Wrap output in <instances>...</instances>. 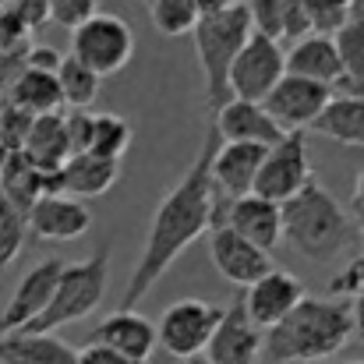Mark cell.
Here are the masks:
<instances>
[{
    "mask_svg": "<svg viewBox=\"0 0 364 364\" xmlns=\"http://www.w3.org/2000/svg\"><path fill=\"white\" fill-rule=\"evenodd\" d=\"M216 145H220V134H216V127H209L202 138V149L191 159V166L184 170V177L156 205L141 255H138V265L131 269V279L124 287L117 311H134L149 297V290L166 276V269L202 234H209V227L216 220V205H220L213 177H209V163H213Z\"/></svg>",
    "mask_w": 364,
    "mask_h": 364,
    "instance_id": "cell-1",
    "label": "cell"
},
{
    "mask_svg": "<svg viewBox=\"0 0 364 364\" xmlns=\"http://www.w3.org/2000/svg\"><path fill=\"white\" fill-rule=\"evenodd\" d=\"M350 340V301L304 297L279 326L262 333V350L272 364H311L340 354Z\"/></svg>",
    "mask_w": 364,
    "mask_h": 364,
    "instance_id": "cell-2",
    "label": "cell"
},
{
    "mask_svg": "<svg viewBox=\"0 0 364 364\" xmlns=\"http://www.w3.org/2000/svg\"><path fill=\"white\" fill-rule=\"evenodd\" d=\"M279 220L283 241L308 262H333L358 241L354 216L318 181H308L290 202H283Z\"/></svg>",
    "mask_w": 364,
    "mask_h": 364,
    "instance_id": "cell-3",
    "label": "cell"
},
{
    "mask_svg": "<svg viewBox=\"0 0 364 364\" xmlns=\"http://www.w3.org/2000/svg\"><path fill=\"white\" fill-rule=\"evenodd\" d=\"M110 244H103L100 251H92L82 262H64V272L57 279V290L50 297V304L43 308V315L36 322H28L21 333H57L60 326L82 322L89 318L110 287Z\"/></svg>",
    "mask_w": 364,
    "mask_h": 364,
    "instance_id": "cell-4",
    "label": "cell"
},
{
    "mask_svg": "<svg viewBox=\"0 0 364 364\" xmlns=\"http://www.w3.org/2000/svg\"><path fill=\"white\" fill-rule=\"evenodd\" d=\"M195 53H198V64H202V82H205V107L209 114H216L223 103H230V68L241 53V46L251 36V18H247V7L234 4L230 11L223 14H213V18H198L195 25Z\"/></svg>",
    "mask_w": 364,
    "mask_h": 364,
    "instance_id": "cell-5",
    "label": "cell"
},
{
    "mask_svg": "<svg viewBox=\"0 0 364 364\" xmlns=\"http://www.w3.org/2000/svg\"><path fill=\"white\" fill-rule=\"evenodd\" d=\"M78 64H85L96 78L121 75L134 57V32L121 14L96 11L71 32V53Z\"/></svg>",
    "mask_w": 364,
    "mask_h": 364,
    "instance_id": "cell-6",
    "label": "cell"
},
{
    "mask_svg": "<svg viewBox=\"0 0 364 364\" xmlns=\"http://www.w3.org/2000/svg\"><path fill=\"white\" fill-rule=\"evenodd\" d=\"M311 181V159H308V138L304 131H287L272 149H265V159L258 166L251 195L283 205L290 202L304 184Z\"/></svg>",
    "mask_w": 364,
    "mask_h": 364,
    "instance_id": "cell-7",
    "label": "cell"
},
{
    "mask_svg": "<svg viewBox=\"0 0 364 364\" xmlns=\"http://www.w3.org/2000/svg\"><path fill=\"white\" fill-rule=\"evenodd\" d=\"M220 315L223 308L202 301V297H184V301H173L163 315H159V326H156V347H163L170 358H181V361H191V358H202L213 329L220 326Z\"/></svg>",
    "mask_w": 364,
    "mask_h": 364,
    "instance_id": "cell-8",
    "label": "cell"
},
{
    "mask_svg": "<svg viewBox=\"0 0 364 364\" xmlns=\"http://www.w3.org/2000/svg\"><path fill=\"white\" fill-rule=\"evenodd\" d=\"M287 75L283 68V46L265 39V36H247V43L241 46L234 68H230V100H244V103H262L276 82Z\"/></svg>",
    "mask_w": 364,
    "mask_h": 364,
    "instance_id": "cell-9",
    "label": "cell"
},
{
    "mask_svg": "<svg viewBox=\"0 0 364 364\" xmlns=\"http://www.w3.org/2000/svg\"><path fill=\"white\" fill-rule=\"evenodd\" d=\"M329 103H333L329 85H318V82H308L297 75H283L276 82V89L262 100V110L276 121L279 131H308Z\"/></svg>",
    "mask_w": 364,
    "mask_h": 364,
    "instance_id": "cell-10",
    "label": "cell"
},
{
    "mask_svg": "<svg viewBox=\"0 0 364 364\" xmlns=\"http://www.w3.org/2000/svg\"><path fill=\"white\" fill-rule=\"evenodd\" d=\"M304 297H308L304 283H301L294 272L272 265L262 279H255L251 287H244L241 304H244V315L251 318V326L265 333V329L279 326Z\"/></svg>",
    "mask_w": 364,
    "mask_h": 364,
    "instance_id": "cell-11",
    "label": "cell"
},
{
    "mask_svg": "<svg viewBox=\"0 0 364 364\" xmlns=\"http://www.w3.org/2000/svg\"><path fill=\"white\" fill-rule=\"evenodd\" d=\"M64 272V258H46V262H36L14 287L11 301L4 304L0 311V336L7 333H21L28 322H36L43 315V308L50 304L53 290H57V279Z\"/></svg>",
    "mask_w": 364,
    "mask_h": 364,
    "instance_id": "cell-12",
    "label": "cell"
},
{
    "mask_svg": "<svg viewBox=\"0 0 364 364\" xmlns=\"http://www.w3.org/2000/svg\"><path fill=\"white\" fill-rule=\"evenodd\" d=\"M216 223L230 227L237 237H244V241L255 244V247H262L265 255L283 241L279 205H272V202H265L258 195H244V198H234V202H220L213 227Z\"/></svg>",
    "mask_w": 364,
    "mask_h": 364,
    "instance_id": "cell-13",
    "label": "cell"
},
{
    "mask_svg": "<svg viewBox=\"0 0 364 364\" xmlns=\"http://www.w3.org/2000/svg\"><path fill=\"white\" fill-rule=\"evenodd\" d=\"M25 223L36 241H78L92 230V213L71 195H43L25 213Z\"/></svg>",
    "mask_w": 364,
    "mask_h": 364,
    "instance_id": "cell-14",
    "label": "cell"
},
{
    "mask_svg": "<svg viewBox=\"0 0 364 364\" xmlns=\"http://www.w3.org/2000/svg\"><path fill=\"white\" fill-rule=\"evenodd\" d=\"M258 354H262V329L251 326L241 297H234V304L223 308L220 326L213 329L202 358L209 364H255Z\"/></svg>",
    "mask_w": 364,
    "mask_h": 364,
    "instance_id": "cell-15",
    "label": "cell"
},
{
    "mask_svg": "<svg viewBox=\"0 0 364 364\" xmlns=\"http://www.w3.org/2000/svg\"><path fill=\"white\" fill-rule=\"evenodd\" d=\"M209 258L220 269V276L237 283V287H251L255 279H262L276 265L272 255H265L262 247L247 244L230 227H223V223L209 227Z\"/></svg>",
    "mask_w": 364,
    "mask_h": 364,
    "instance_id": "cell-16",
    "label": "cell"
},
{
    "mask_svg": "<svg viewBox=\"0 0 364 364\" xmlns=\"http://www.w3.org/2000/svg\"><path fill=\"white\" fill-rule=\"evenodd\" d=\"M262 159H265V149L262 145L220 141L216 152H213V163H209V177H213L216 198L220 202H234V198L251 195Z\"/></svg>",
    "mask_w": 364,
    "mask_h": 364,
    "instance_id": "cell-17",
    "label": "cell"
},
{
    "mask_svg": "<svg viewBox=\"0 0 364 364\" xmlns=\"http://www.w3.org/2000/svg\"><path fill=\"white\" fill-rule=\"evenodd\" d=\"M85 343L107 347L134 364H149V358L156 354V326L138 311H114L89 333Z\"/></svg>",
    "mask_w": 364,
    "mask_h": 364,
    "instance_id": "cell-18",
    "label": "cell"
},
{
    "mask_svg": "<svg viewBox=\"0 0 364 364\" xmlns=\"http://www.w3.org/2000/svg\"><path fill=\"white\" fill-rule=\"evenodd\" d=\"M121 177V163L100 159L92 152H75L60 163L57 177H53V191L57 195H71V198H96L107 195Z\"/></svg>",
    "mask_w": 364,
    "mask_h": 364,
    "instance_id": "cell-19",
    "label": "cell"
},
{
    "mask_svg": "<svg viewBox=\"0 0 364 364\" xmlns=\"http://www.w3.org/2000/svg\"><path fill=\"white\" fill-rule=\"evenodd\" d=\"M213 127H216L220 141H244V145H262V149H272L287 134L262 110V103H244V100L223 103L216 110V124Z\"/></svg>",
    "mask_w": 364,
    "mask_h": 364,
    "instance_id": "cell-20",
    "label": "cell"
},
{
    "mask_svg": "<svg viewBox=\"0 0 364 364\" xmlns=\"http://www.w3.org/2000/svg\"><path fill=\"white\" fill-rule=\"evenodd\" d=\"M283 68H287V75H297V78H308V82H318L329 89L343 82V68H340L333 36H315V32L301 36L283 53Z\"/></svg>",
    "mask_w": 364,
    "mask_h": 364,
    "instance_id": "cell-21",
    "label": "cell"
},
{
    "mask_svg": "<svg viewBox=\"0 0 364 364\" xmlns=\"http://www.w3.org/2000/svg\"><path fill=\"white\" fill-rule=\"evenodd\" d=\"M53 177L57 173L39 170L25 152H11L7 163H4V173H0V195L11 205H18L21 213H28L43 195H57L53 191Z\"/></svg>",
    "mask_w": 364,
    "mask_h": 364,
    "instance_id": "cell-22",
    "label": "cell"
},
{
    "mask_svg": "<svg viewBox=\"0 0 364 364\" xmlns=\"http://www.w3.org/2000/svg\"><path fill=\"white\" fill-rule=\"evenodd\" d=\"M78 350L53 333H7L0 336V364H75Z\"/></svg>",
    "mask_w": 364,
    "mask_h": 364,
    "instance_id": "cell-23",
    "label": "cell"
},
{
    "mask_svg": "<svg viewBox=\"0 0 364 364\" xmlns=\"http://www.w3.org/2000/svg\"><path fill=\"white\" fill-rule=\"evenodd\" d=\"M39 170L46 173H57L60 163L71 156V145H68V131H64V114H46V117H36L21 149Z\"/></svg>",
    "mask_w": 364,
    "mask_h": 364,
    "instance_id": "cell-24",
    "label": "cell"
},
{
    "mask_svg": "<svg viewBox=\"0 0 364 364\" xmlns=\"http://www.w3.org/2000/svg\"><path fill=\"white\" fill-rule=\"evenodd\" d=\"M7 103H14L18 110H25V114H32V117L60 114V107H64V103H60L57 75L21 68V71L7 82Z\"/></svg>",
    "mask_w": 364,
    "mask_h": 364,
    "instance_id": "cell-25",
    "label": "cell"
},
{
    "mask_svg": "<svg viewBox=\"0 0 364 364\" xmlns=\"http://www.w3.org/2000/svg\"><path fill=\"white\" fill-rule=\"evenodd\" d=\"M311 131L326 134L329 141L364 149V96H333V103L311 124Z\"/></svg>",
    "mask_w": 364,
    "mask_h": 364,
    "instance_id": "cell-26",
    "label": "cell"
},
{
    "mask_svg": "<svg viewBox=\"0 0 364 364\" xmlns=\"http://www.w3.org/2000/svg\"><path fill=\"white\" fill-rule=\"evenodd\" d=\"M336 57L343 68V82L347 92L343 96H364V14H354L336 36Z\"/></svg>",
    "mask_w": 364,
    "mask_h": 364,
    "instance_id": "cell-27",
    "label": "cell"
},
{
    "mask_svg": "<svg viewBox=\"0 0 364 364\" xmlns=\"http://www.w3.org/2000/svg\"><path fill=\"white\" fill-rule=\"evenodd\" d=\"M100 85L103 78H96L85 64H78L75 57H64L57 68V89H60V103L71 110H89L100 100Z\"/></svg>",
    "mask_w": 364,
    "mask_h": 364,
    "instance_id": "cell-28",
    "label": "cell"
},
{
    "mask_svg": "<svg viewBox=\"0 0 364 364\" xmlns=\"http://www.w3.org/2000/svg\"><path fill=\"white\" fill-rule=\"evenodd\" d=\"M134 141V131L131 124L117 117V114H92V134H89V149L92 156L100 159H110V163H121L124 152L131 149Z\"/></svg>",
    "mask_w": 364,
    "mask_h": 364,
    "instance_id": "cell-29",
    "label": "cell"
},
{
    "mask_svg": "<svg viewBox=\"0 0 364 364\" xmlns=\"http://www.w3.org/2000/svg\"><path fill=\"white\" fill-rule=\"evenodd\" d=\"M149 18H152V28L159 36H188L195 32L198 25V7L195 0H152L149 4Z\"/></svg>",
    "mask_w": 364,
    "mask_h": 364,
    "instance_id": "cell-30",
    "label": "cell"
},
{
    "mask_svg": "<svg viewBox=\"0 0 364 364\" xmlns=\"http://www.w3.org/2000/svg\"><path fill=\"white\" fill-rule=\"evenodd\" d=\"M354 18V0H304V21L315 36H336Z\"/></svg>",
    "mask_w": 364,
    "mask_h": 364,
    "instance_id": "cell-31",
    "label": "cell"
},
{
    "mask_svg": "<svg viewBox=\"0 0 364 364\" xmlns=\"http://www.w3.org/2000/svg\"><path fill=\"white\" fill-rule=\"evenodd\" d=\"M25 241H28L25 213H21L18 205H11V202L0 195V269H7L11 262H18Z\"/></svg>",
    "mask_w": 364,
    "mask_h": 364,
    "instance_id": "cell-32",
    "label": "cell"
},
{
    "mask_svg": "<svg viewBox=\"0 0 364 364\" xmlns=\"http://www.w3.org/2000/svg\"><path fill=\"white\" fill-rule=\"evenodd\" d=\"M244 7H247L255 36L283 43V7H279V0H244Z\"/></svg>",
    "mask_w": 364,
    "mask_h": 364,
    "instance_id": "cell-33",
    "label": "cell"
},
{
    "mask_svg": "<svg viewBox=\"0 0 364 364\" xmlns=\"http://www.w3.org/2000/svg\"><path fill=\"white\" fill-rule=\"evenodd\" d=\"M103 0H46V18L68 32H75L85 18H92L100 11Z\"/></svg>",
    "mask_w": 364,
    "mask_h": 364,
    "instance_id": "cell-34",
    "label": "cell"
},
{
    "mask_svg": "<svg viewBox=\"0 0 364 364\" xmlns=\"http://www.w3.org/2000/svg\"><path fill=\"white\" fill-rule=\"evenodd\" d=\"M32 121H36L32 114L18 110V107L7 103V100H0V138H4V145H7L11 152L21 149V141H25V134H28Z\"/></svg>",
    "mask_w": 364,
    "mask_h": 364,
    "instance_id": "cell-35",
    "label": "cell"
},
{
    "mask_svg": "<svg viewBox=\"0 0 364 364\" xmlns=\"http://www.w3.org/2000/svg\"><path fill=\"white\" fill-rule=\"evenodd\" d=\"M329 297L343 301V297H364V255H358L347 269H340L329 279Z\"/></svg>",
    "mask_w": 364,
    "mask_h": 364,
    "instance_id": "cell-36",
    "label": "cell"
},
{
    "mask_svg": "<svg viewBox=\"0 0 364 364\" xmlns=\"http://www.w3.org/2000/svg\"><path fill=\"white\" fill-rule=\"evenodd\" d=\"M279 7H283V43H297L301 36H308L304 0H279Z\"/></svg>",
    "mask_w": 364,
    "mask_h": 364,
    "instance_id": "cell-37",
    "label": "cell"
},
{
    "mask_svg": "<svg viewBox=\"0 0 364 364\" xmlns=\"http://www.w3.org/2000/svg\"><path fill=\"white\" fill-rule=\"evenodd\" d=\"M75 364H134L121 358V354H114V350H107V347H96V343H85L82 350H78V361Z\"/></svg>",
    "mask_w": 364,
    "mask_h": 364,
    "instance_id": "cell-38",
    "label": "cell"
},
{
    "mask_svg": "<svg viewBox=\"0 0 364 364\" xmlns=\"http://www.w3.org/2000/svg\"><path fill=\"white\" fill-rule=\"evenodd\" d=\"M234 4H241V0H195V7H198V18H213V14H223V11H230Z\"/></svg>",
    "mask_w": 364,
    "mask_h": 364,
    "instance_id": "cell-39",
    "label": "cell"
},
{
    "mask_svg": "<svg viewBox=\"0 0 364 364\" xmlns=\"http://www.w3.org/2000/svg\"><path fill=\"white\" fill-rule=\"evenodd\" d=\"M350 329H354V336L364 343V297H354V301H350Z\"/></svg>",
    "mask_w": 364,
    "mask_h": 364,
    "instance_id": "cell-40",
    "label": "cell"
},
{
    "mask_svg": "<svg viewBox=\"0 0 364 364\" xmlns=\"http://www.w3.org/2000/svg\"><path fill=\"white\" fill-rule=\"evenodd\" d=\"M354 209L364 213V166L358 170V181H354Z\"/></svg>",
    "mask_w": 364,
    "mask_h": 364,
    "instance_id": "cell-41",
    "label": "cell"
},
{
    "mask_svg": "<svg viewBox=\"0 0 364 364\" xmlns=\"http://www.w3.org/2000/svg\"><path fill=\"white\" fill-rule=\"evenodd\" d=\"M7 156H11V149L4 145V138H0V173H4V163H7Z\"/></svg>",
    "mask_w": 364,
    "mask_h": 364,
    "instance_id": "cell-42",
    "label": "cell"
},
{
    "mask_svg": "<svg viewBox=\"0 0 364 364\" xmlns=\"http://www.w3.org/2000/svg\"><path fill=\"white\" fill-rule=\"evenodd\" d=\"M354 223H358V234H361V241H364V213H358V220H354Z\"/></svg>",
    "mask_w": 364,
    "mask_h": 364,
    "instance_id": "cell-43",
    "label": "cell"
},
{
    "mask_svg": "<svg viewBox=\"0 0 364 364\" xmlns=\"http://www.w3.org/2000/svg\"><path fill=\"white\" fill-rule=\"evenodd\" d=\"M354 14H364V0H354Z\"/></svg>",
    "mask_w": 364,
    "mask_h": 364,
    "instance_id": "cell-44",
    "label": "cell"
},
{
    "mask_svg": "<svg viewBox=\"0 0 364 364\" xmlns=\"http://www.w3.org/2000/svg\"><path fill=\"white\" fill-rule=\"evenodd\" d=\"M4 4H11V0H0V7H4Z\"/></svg>",
    "mask_w": 364,
    "mask_h": 364,
    "instance_id": "cell-45",
    "label": "cell"
},
{
    "mask_svg": "<svg viewBox=\"0 0 364 364\" xmlns=\"http://www.w3.org/2000/svg\"><path fill=\"white\" fill-rule=\"evenodd\" d=\"M141 4H145V7H149V4H152V0H141Z\"/></svg>",
    "mask_w": 364,
    "mask_h": 364,
    "instance_id": "cell-46",
    "label": "cell"
},
{
    "mask_svg": "<svg viewBox=\"0 0 364 364\" xmlns=\"http://www.w3.org/2000/svg\"><path fill=\"white\" fill-rule=\"evenodd\" d=\"M350 364H364V361H350Z\"/></svg>",
    "mask_w": 364,
    "mask_h": 364,
    "instance_id": "cell-47",
    "label": "cell"
}]
</instances>
